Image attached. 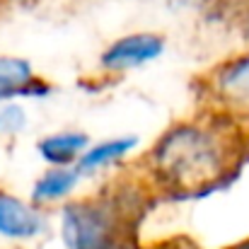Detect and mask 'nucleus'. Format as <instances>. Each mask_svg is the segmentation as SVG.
Returning <instances> with one entry per match:
<instances>
[{"instance_id":"ddd939ff","label":"nucleus","mask_w":249,"mask_h":249,"mask_svg":"<svg viewBox=\"0 0 249 249\" xmlns=\"http://www.w3.org/2000/svg\"><path fill=\"white\" fill-rule=\"evenodd\" d=\"M225 2H230V5H240V7H247V12H249V0H225Z\"/></svg>"},{"instance_id":"2eb2a0df","label":"nucleus","mask_w":249,"mask_h":249,"mask_svg":"<svg viewBox=\"0 0 249 249\" xmlns=\"http://www.w3.org/2000/svg\"><path fill=\"white\" fill-rule=\"evenodd\" d=\"M247 29H249V12H247Z\"/></svg>"},{"instance_id":"20e7f679","label":"nucleus","mask_w":249,"mask_h":249,"mask_svg":"<svg viewBox=\"0 0 249 249\" xmlns=\"http://www.w3.org/2000/svg\"><path fill=\"white\" fill-rule=\"evenodd\" d=\"M165 36L158 32H133L114 39L99 56V68L104 73H128L155 63L165 53Z\"/></svg>"},{"instance_id":"9b49d317","label":"nucleus","mask_w":249,"mask_h":249,"mask_svg":"<svg viewBox=\"0 0 249 249\" xmlns=\"http://www.w3.org/2000/svg\"><path fill=\"white\" fill-rule=\"evenodd\" d=\"M107 249H145V247H143L141 240L136 237V230H128V232L119 235V237H116Z\"/></svg>"},{"instance_id":"9d476101","label":"nucleus","mask_w":249,"mask_h":249,"mask_svg":"<svg viewBox=\"0 0 249 249\" xmlns=\"http://www.w3.org/2000/svg\"><path fill=\"white\" fill-rule=\"evenodd\" d=\"M27 128V111L19 102H5L0 104V136L12 138L19 136Z\"/></svg>"},{"instance_id":"6e6552de","label":"nucleus","mask_w":249,"mask_h":249,"mask_svg":"<svg viewBox=\"0 0 249 249\" xmlns=\"http://www.w3.org/2000/svg\"><path fill=\"white\" fill-rule=\"evenodd\" d=\"M138 148V138L136 136H119V138H107V141H99V143H89V148L83 153V158L78 160L75 172L80 177H89V174H97L107 167L121 162L126 155H131L133 150Z\"/></svg>"},{"instance_id":"423d86ee","label":"nucleus","mask_w":249,"mask_h":249,"mask_svg":"<svg viewBox=\"0 0 249 249\" xmlns=\"http://www.w3.org/2000/svg\"><path fill=\"white\" fill-rule=\"evenodd\" d=\"M49 92L34 66L22 56H0V104L17 102L22 97H41Z\"/></svg>"},{"instance_id":"f03ea898","label":"nucleus","mask_w":249,"mask_h":249,"mask_svg":"<svg viewBox=\"0 0 249 249\" xmlns=\"http://www.w3.org/2000/svg\"><path fill=\"white\" fill-rule=\"evenodd\" d=\"M124 189H111L107 196L68 201L61 211V240L66 249H107L119 235L136 230L138 203Z\"/></svg>"},{"instance_id":"4468645a","label":"nucleus","mask_w":249,"mask_h":249,"mask_svg":"<svg viewBox=\"0 0 249 249\" xmlns=\"http://www.w3.org/2000/svg\"><path fill=\"white\" fill-rule=\"evenodd\" d=\"M228 249H249V237L242 240V242H237V245H232V247H228Z\"/></svg>"},{"instance_id":"1a4fd4ad","label":"nucleus","mask_w":249,"mask_h":249,"mask_svg":"<svg viewBox=\"0 0 249 249\" xmlns=\"http://www.w3.org/2000/svg\"><path fill=\"white\" fill-rule=\"evenodd\" d=\"M80 181L75 167H49L32 186V203L36 208L66 201Z\"/></svg>"},{"instance_id":"0eeeda50","label":"nucleus","mask_w":249,"mask_h":249,"mask_svg":"<svg viewBox=\"0 0 249 249\" xmlns=\"http://www.w3.org/2000/svg\"><path fill=\"white\" fill-rule=\"evenodd\" d=\"M87 148H89V136L83 131L49 133L36 143V153L49 167H75Z\"/></svg>"},{"instance_id":"f257e3e1","label":"nucleus","mask_w":249,"mask_h":249,"mask_svg":"<svg viewBox=\"0 0 249 249\" xmlns=\"http://www.w3.org/2000/svg\"><path fill=\"white\" fill-rule=\"evenodd\" d=\"M249 138L240 121L203 111L177 121L145 155V179L172 198H198L228 184L247 155Z\"/></svg>"},{"instance_id":"f8f14e48","label":"nucleus","mask_w":249,"mask_h":249,"mask_svg":"<svg viewBox=\"0 0 249 249\" xmlns=\"http://www.w3.org/2000/svg\"><path fill=\"white\" fill-rule=\"evenodd\" d=\"M150 249H196L191 242H186V240H167V242H160V245H155V247Z\"/></svg>"},{"instance_id":"7ed1b4c3","label":"nucleus","mask_w":249,"mask_h":249,"mask_svg":"<svg viewBox=\"0 0 249 249\" xmlns=\"http://www.w3.org/2000/svg\"><path fill=\"white\" fill-rule=\"evenodd\" d=\"M206 111L249 121V49L215 66L201 83Z\"/></svg>"},{"instance_id":"39448f33","label":"nucleus","mask_w":249,"mask_h":249,"mask_svg":"<svg viewBox=\"0 0 249 249\" xmlns=\"http://www.w3.org/2000/svg\"><path fill=\"white\" fill-rule=\"evenodd\" d=\"M46 230V215L32 201L0 191V237L10 242L36 240Z\"/></svg>"}]
</instances>
